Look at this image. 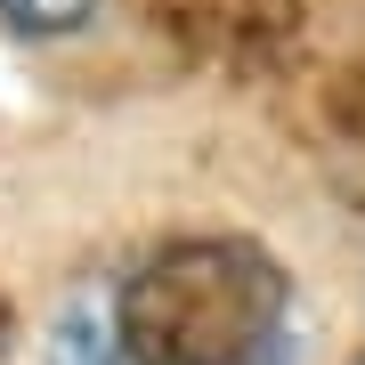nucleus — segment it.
<instances>
[{
    "instance_id": "2",
    "label": "nucleus",
    "mask_w": 365,
    "mask_h": 365,
    "mask_svg": "<svg viewBox=\"0 0 365 365\" xmlns=\"http://www.w3.org/2000/svg\"><path fill=\"white\" fill-rule=\"evenodd\" d=\"M90 9H98V0H0V16H9L16 33H33V41L81 33V25H90Z\"/></svg>"
},
{
    "instance_id": "1",
    "label": "nucleus",
    "mask_w": 365,
    "mask_h": 365,
    "mask_svg": "<svg viewBox=\"0 0 365 365\" xmlns=\"http://www.w3.org/2000/svg\"><path fill=\"white\" fill-rule=\"evenodd\" d=\"M49 365H292V276L244 235H179L73 300Z\"/></svg>"
}]
</instances>
